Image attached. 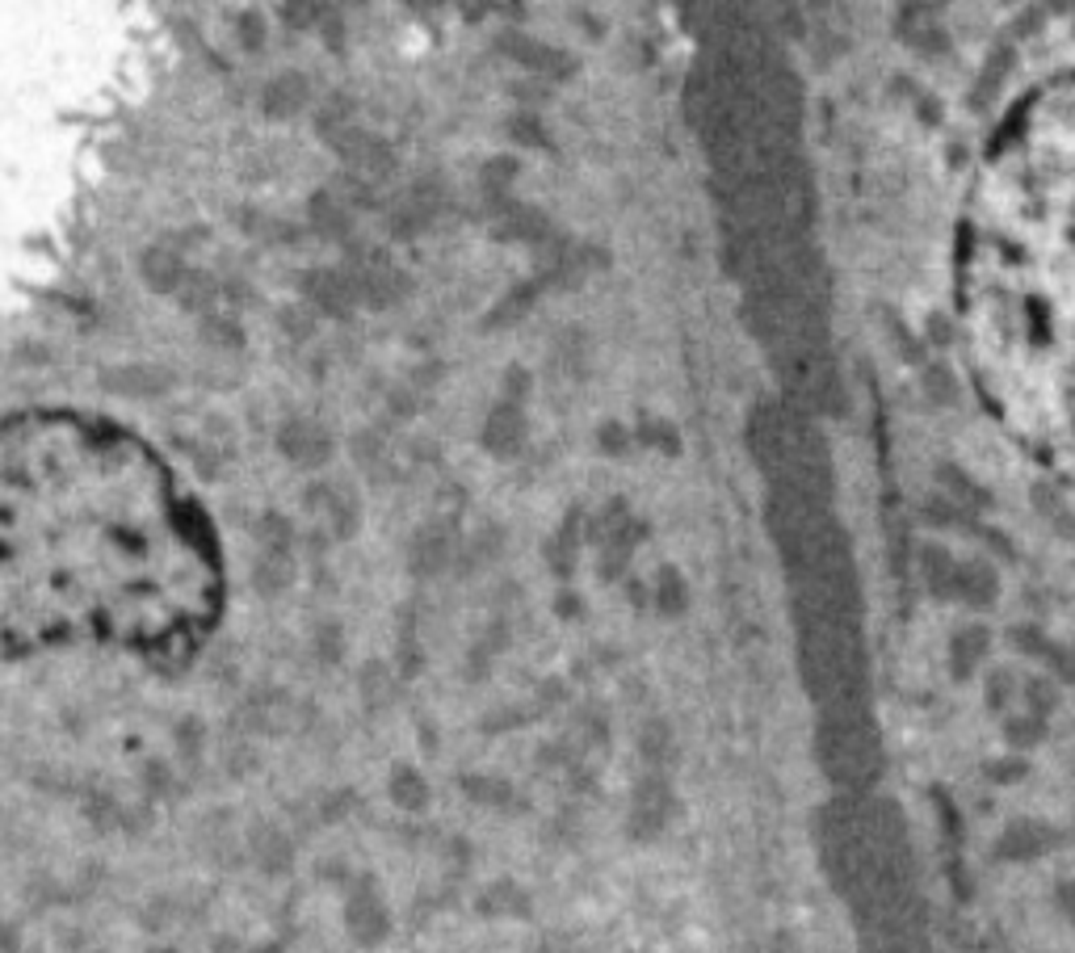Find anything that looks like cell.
I'll return each instance as SVG.
<instances>
[{
    "label": "cell",
    "instance_id": "cell-1",
    "mask_svg": "<svg viewBox=\"0 0 1075 953\" xmlns=\"http://www.w3.org/2000/svg\"><path fill=\"white\" fill-rule=\"evenodd\" d=\"M219 593L206 513L144 441L59 412L0 425V664L80 643L172 655Z\"/></svg>",
    "mask_w": 1075,
    "mask_h": 953
},
{
    "label": "cell",
    "instance_id": "cell-2",
    "mask_svg": "<svg viewBox=\"0 0 1075 953\" xmlns=\"http://www.w3.org/2000/svg\"><path fill=\"white\" fill-rule=\"evenodd\" d=\"M496 51H504L508 59L526 64L529 72L547 76V80H572L575 68H580V64H575L568 51L547 47V43L529 38V34H522V30H504L501 38H496Z\"/></svg>",
    "mask_w": 1075,
    "mask_h": 953
},
{
    "label": "cell",
    "instance_id": "cell-3",
    "mask_svg": "<svg viewBox=\"0 0 1075 953\" xmlns=\"http://www.w3.org/2000/svg\"><path fill=\"white\" fill-rule=\"evenodd\" d=\"M526 412L517 404H501L488 412V421H483V433H479V441H483V450L492 453V458H513V453H522L526 446Z\"/></svg>",
    "mask_w": 1075,
    "mask_h": 953
},
{
    "label": "cell",
    "instance_id": "cell-4",
    "mask_svg": "<svg viewBox=\"0 0 1075 953\" xmlns=\"http://www.w3.org/2000/svg\"><path fill=\"white\" fill-rule=\"evenodd\" d=\"M950 596H958V601L971 605V609H992L996 596H1000V575H996L992 563H983V559H966V563H958L954 568Z\"/></svg>",
    "mask_w": 1075,
    "mask_h": 953
},
{
    "label": "cell",
    "instance_id": "cell-5",
    "mask_svg": "<svg viewBox=\"0 0 1075 953\" xmlns=\"http://www.w3.org/2000/svg\"><path fill=\"white\" fill-rule=\"evenodd\" d=\"M580 542H584V513H580V508H572V513L563 517V525H559V529L547 538V547H542V554H547V568L559 575V580H572Z\"/></svg>",
    "mask_w": 1075,
    "mask_h": 953
},
{
    "label": "cell",
    "instance_id": "cell-6",
    "mask_svg": "<svg viewBox=\"0 0 1075 953\" xmlns=\"http://www.w3.org/2000/svg\"><path fill=\"white\" fill-rule=\"evenodd\" d=\"M501 218H496V239H526V244H542L550 236V223L542 211L534 206H517V202H501L496 206Z\"/></svg>",
    "mask_w": 1075,
    "mask_h": 953
},
{
    "label": "cell",
    "instance_id": "cell-7",
    "mask_svg": "<svg viewBox=\"0 0 1075 953\" xmlns=\"http://www.w3.org/2000/svg\"><path fill=\"white\" fill-rule=\"evenodd\" d=\"M937 483H941V492H945L966 517H979L983 508H992V492H983L979 483L966 475L962 467H954V462H941V467H937Z\"/></svg>",
    "mask_w": 1075,
    "mask_h": 953
},
{
    "label": "cell",
    "instance_id": "cell-8",
    "mask_svg": "<svg viewBox=\"0 0 1075 953\" xmlns=\"http://www.w3.org/2000/svg\"><path fill=\"white\" fill-rule=\"evenodd\" d=\"M455 554V542H450V529L446 525H425L416 538H412V572L421 575H437Z\"/></svg>",
    "mask_w": 1075,
    "mask_h": 953
},
{
    "label": "cell",
    "instance_id": "cell-9",
    "mask_svg": "<svg viewBox=\"0 0 1075 953\" xmlns=\"http://www.w3.org/2000/svg\"><path fill=\"white\" fill-rule=\"evenodd\" d=\"M1029 501H1033V513H1038V517H1046V522H1051L1054 534H1063V538H1075V513H1072V504L1063 501V496L1054 492L1051 483H1033Z\"/></svg>",
    "mask_w": 1075,
    "mask_h": 953
},
{
    "label": "cell",
    "instance_id": "cell-10",
    "mask_svg": "<svg viewBox=\"0 0 1075 953\" xmlns=\"http://www.w3.org/2000/svg\"><path fill=\"white\" fill-rule=\"evenodd\" d=\"M651 601H656V609L669 614V618H676V614L690 609V584H685V575L676 572L672 563H664V568L656 572V593H651Z\"/></svg>",
    "mask_w": 1075,
    "mask_h": 953
},
{
    "label": "cell",
    "instance_id": "cell-11",
    "mask_svg": "<svg viewBox=\"0 0 1075 953\" xmlns=\"http://www.w3.org/2000/svg\"><path fill=\"white\" fill-rule=\"evenodd\" d=\"M920 391H925V400L937 407H954L958 404V374L945 366V361H929L925 370H920Z\"/></svg>",
    "mask_w": 1075,
    "mask_h": 953
},
{
    "label": "cell",
    "instance_id": "cell-12",
    "mask_svg": "<svg viewBox=\"0 0 1075 953\" xmlns=\"http://www.w3.org/2000/svg\"><path fill=\"white\" fill-rule=\"evenodd\" d=\"M954 568H958V559L945 547H937V542L920 547V575H925V584H929L937 596H950V580H954Z\"/></svg>",
    "mask_w": 1075,
    "mask_h": 953
},
{
    "label": "cell",
    "instance_id": "cell-13",
    "mask_svg": "<svg viewBox=\"0 0 1075 953\" xmlns=\"http://www.w3.org/2000/svg\"><path fill=\"white\" fill-rule=\"evenodd\" d=\"M1012 64H1017V55H1012V47H1008V43L992 51V59L983 64V72H979V85H975V93H971V105H975V110H983V105H987V97L1000 89V80L1012 72Z\"/></svg>",
    "mask_w": 1075,
    "mask_h": 953
},
{
    "label": "cell",
    "instance_id": "cell-14",
    "mask_svg": "<svg viewBox=\"0 0 1075 953\" xmlns=\"http://www.w3.org/2000/svg\"><path fill=\"white\" fill-rule=\"evenodd\" d=\"M992 643V635H987V626H962L954 635V672L958 676H966L971 668L983 660V651Z\"/></svg>",
    "mask_w": 1075,
    "mask_h": 953
},
{
    "label": "cell",
    "instance_id": "cell-15",
    "mask_svg": "<svg viewBox=\"0 0 1075 953\" xmlns=\"http://www.w3.org/2000/svg\"><path fill=\"white\" fill-rule=\"evenodd\" d=\"M635 437H639V446L660 450L664 458H676V453H681V433H676V425H669V421H643Z\"/></svg>",
    "mask_w": 1075,
    "mask_h": 953
},
{
    "label": "cell",
    "instance_id": "cell-16",
    "mask_svg": "<svg viewBox=\"0 0 1075 953\" xmlns=\"http://www.w3.org/2000/svg\"><path fill=\"white\" fill-rule=\"evenodd\" d=\"M920 513H925V522H932V525H941V529H950V525H971L975 517H966L962 508H958L945 492H932L929 501L920 504Z\"/></svg>",
    "mask_w": 1075,
    "mask_h": 953
},
{
    "label": "cell",
    "instance_id": "cell-17",
    "mask_svg": "<svg viewBox=\"0 0 1075 953\" xmlns=\"http://www.w3.org/2000/svg\"><path fill=\"white\" fill-rule=\"evenodd\" d=\"M517 172H522L517 156H496V160H488V165H483V186H488V193H492V198H504V190L517 181Z\"/></svg>",
    "mask_w": 1075,
    "mask_h": 953
},
{
    "label": "cell",
    "instance_id": "cell-18",
    "mask_svg": "<svg viewBox=\"0 0 1075 953\" xmlns=\"http://www.w3.org/2000/svg\"><path fill=\"white\" fill-rule=\"evenodd\" d=\"M904 43H911V47L920 51V55H929V59H937V55H950V34H945L937 22L920 25V30H908V34H904Z\"/></svg>",
    "mask_w": 1075,
    "mask_h": 953
},
{
    "label": "cell",
    "instance_id": "cell-19",
    "mask_svg": "<svg viewBox=\"0 0 1075 953\" xmlns=\"http://www.w3.org/2000/svg\"><path fill=\"white\" fill-rule=\"evenodd\" d=\"M508 135H513V144H522V147H550V135L538 114H517V119H508Z\"/></svg>",
    "mask_w": 1075,
    "mask_h": 953
},
{
    "label": "cell",
    "instance_id": "cell-20",
    "mask_svg": "<svg viewBox=\"0 0 1075 953\" xmlns=\"http://www.w3.org/2000/svg\"><path fill=\"white\" fill-rule=\"evenodd\" d=\"M630 429L622 425V421H601L597 425V446H601V453H609V458H626V450H630Z\"/></svg>",
    "mask_w": 1075,
    "mask_h": 953
},
{
    "label": "cell",
    "instance_id": "cell-21",
    "mask_svg": "<svg viewBox=\"0 0 1075 953\" xmlns=\"http://www.w3.org/2000/svg\"><path fill=\"white\" fill-rule=\"evenodd\" d=\"M925 336H929L937 349H950V345H954V336H958L954 319H950L945 311H932L929 319H925Z\"/></svg>",
    "mask_w": 1075,
    "mask_h": 953
},
{
    "label": "cell",
    "instance_id": "cell-22",
    "mask_svg": "<svg viewBox=\"0 0 1075 953\" xmlns=\"http://www.w3.org/2000/svg\"><path fill=\"white\" fill-rule=\"evenodd\" d=\"M529 386H534L529 370H522V366H508V370H504V400H508V404H517V407L526 404Z\"/></svg>",
    "mask_w": 1075,
    "mask_h": 953
},
{
    "label": "cell",
    "instance_id": "cell-23",
    "mask_svg": "<svg viewBox=\"0 0 1075 953\" xmlns=\"http://www.w3.org/2000/svg\"><path fill=\"white\" fill-rule=\"evenodd\" d=\"M626 559H630V550L626 547H601V580H618L626 572Z\"/></svg>",
    "mask_w": 1075,
    "mask_h": 953
},
{
    "label": "cell",
    "instance_id": "cell-24",
    "mask_svg": "<svg viewBox=\"0 0 1075 953\" xmlns=\"http://www.w3.org/2000/svg\"><path fill=\"white\" fill-rule=\"evenodd\" d=\"M529 299H534V287H517V294H508L501 307L492 311V324H504L508 315H517V311L529 307Z\"/></svg>",
    "mask_w": 1075,
    "mask_h": 953
},
{
    "label": "cell",
    "instance_id": "cell-25",
    "mask_svg": "<svg viewBox=\"0 0 1075 953\" xmlns=\"http://www.w3.org/2000/svg\"><path fill=\"white\" fill-rule=\"evenodd\" d=\"M1012 643L1021 647V651H1046L1042 635H1038V626H1017V630H1012Z\"/></svg>",
    "mask_w": 1075,
    "mask_h": 953
},
{
    "label": "cell",
    "instance_id": "cell-26",
    "mask_svg": "<svg viewBox=\"0 0 1075 953\" xmlns=\"http://www.w3.org/2000/svg\"><path fill=\"white\" fill-rule=\"evenodd\" d=\"M1042 18H1046V13H1042V9H1026V13H1021V18H1017V25H1012V30H1017V34H1021V38H1029V34H1038V30H1042V25H1046V22H1042Z\"/></svg>",
    "mask_w": 1075,
    "mask_h": 953
},
{
    "label": "cell",
    "instance_id": "cell-27",
    "mask_svg": "<svg viewBox=\"0 0 1075 953\" xmlns=\"http://www.w3.org/2000/svg\"><path fill=\"white\" fill-rule=\"evenodd\" d=\"M916 114L929 122V126H937V122H941V101H937V97H920V101H916Z\"/></svg>",
    "mask_w": 1075,
    "mask_h": 953
},
{
    "label": "cell",
    "instance_id": "cell-28",
    "mask_svg": "<svg viewBox=\"0 0 1075 953\" xmlns=\"http://www.w3.org/2000/svg\"><path fill=\"white\" fill-rule=\"evenodd\" d=\"M1026 689H1029V702H1033L1038 710H1046V706L1054 702V697H1051V685H1046V681H1029Z\"/></svg>",
    "mask_w": 1075,
    "mask_h": 953
},
{
    "label": "cell",
    "instance_id": "cell-29",
    "mask_svg": "<svg viewBox=\"0 0 1075 953\" xmlns=\"http://www.w3.org/2000/svg\"><path fill=\"white\" fill-rule=\"evenodd\" d=\"M555 614H563V618H575V614H580V596H575V593H559V596H555Z\"/></svg>",
    "mask_w": 1075,
    "mask_h": 953
},
{
    "label": "cell",
    "instance_id": "cell-30",
    "mask_svg": "<svg viewBox=\"0 0 1075 953\" xmlns=\"http://www.w3.org/2000/svg\"><path fill=\"white\" fill-rule=\"evenodd\" d=\"M1008 736L1033 743V739H1038V722H1012V727H1008Z\"/></svg>",
    "mask_w": 1075,
    "mask_h": 953
},
{
    "label": "cell",
    "instance_id": "cell-31",
    "mask_svg": "<svg viewBox=\"0 0 1075 953\" xmlns=\"http://www.w3.org/2000/svg\"><path fill=\"white\" fill-rule=\"evenodd\" d=\"M1051 655H1054L1051 664H1054V668H1063V676H1072V681H1075V664H1072V651H1051Z\"/></svg>",
    "mask_w": 1075,
    "mask_h": 953
},
{
    "label": "cell",
    "instance_id": "cell-32",
    "mask_svg": "<svg viewBox=\"0 0 1075 953\" xmlns=\"http://www.w3.org/2000/svg\"><path fill=\"white\" fill-rule=\"evenodd\" d=\"M580 30H584V34H593V38H601V34H605V25H601L593 13H580Z\"/></svg>",
    "mask_w": 1075,
    "mask_h": 953
},
{
    "label": "cell",
    "instance_id": "cell-33",
    "mask_svg": "<svg viewBox=\"0 0 1075 953\" xmlns=\"http://www.w3.org/2000/svg\"><path fill=\"white\" fill-rule=\"evenodd\" d=\"M983 538H987V547H996V550H1000L1004 559H1012V547L1004 542V538H1000V534H996V529H992V534H983Z\"/></svg>",
    "mask_w": 1075,
    "mask_h": 953
},
{
    "label": "cell",
    "instance_id": "cell-34",
    "mask_svg": "<svg viewBox=\"0 0 1075 953\" xmlns=\"http://www.w3.org/2000/svg\"><path fill=\"white\" fill-rule=\"evenodd\" d=\"M1004 697H1008V676H1004V672H996V693H992V702L1000 706Z\"/></svg>",
    "mask_w": 1075,
    "mask_h": 953
},
{
    "label": "cell",
    "instance_id": "cell-35",
    "mask_svg": "<svg viewBox=\"0 0 1075 953\" xmlns=\"http://www.w3.org/2000/svg\"><path fill=\"white\" fill-rule=\"evenodd\" d=\"M1072 34H1075V25H1072Z\"/></svg>",
    "mask_w": 1075,
    "mask_h": 953
}]
</instances>
